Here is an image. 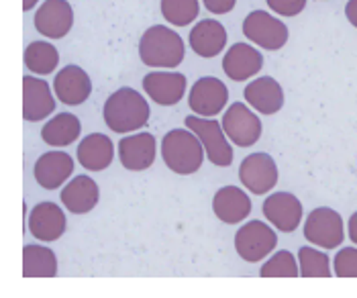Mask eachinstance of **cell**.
Wrapping results in <instances>:
<instances>
[{
	"mask_svg": "<svg viewBox=\"0 0 357 298\" xmlns=\"http://www.w3.org/2000/svg\"><path fill=\"white\" fill-rule=\"evenodd\" d=\"M102 117H105V123L110 127V131L125 135V133H133L141 127H145L151 117V109L147 100L143 98V94H139L137 90L119 88L107 98Z\"/></svg>",
	"mask_w": 357,
	"mask_h": 298,
	"instance_id": "1",
	"label": "cell"
},
{
	"mask_svg": "<svg viewBox=\"0 0 357 298\" xmlns=\"http://www.w3.org/2000/svg\"><path fill=\"white\" fill-rule=\"evenodd\" d=\"M204 145L190 129L167 131L162 139V160L178 176H192L204 162Z\"/></svg>",
	"mask_w": 357,
	"mask_h": 298,
	"instance_id": "2",
	"label": "cell"
},
{
	"mask_svg": "<svg viewBox=\"0 0 357 298\" xmlns=\"http://www.w3.org/2000/svg\"><path fill=\"white\" fill-rule=\"evenodd\" d=\"M182 37L164 25L149 27L139 41V57L149 68H176L184 61Z\"/></svg>",
	"mask_w": 357,
	"mask_h": 298,
	"instance_id": "3",
	"label": "cell"
},
{
	"mask_svg": "<svg viewBox=\"0 0 357 298\" xmlns=\"http://www.w3.org/2000/svg\"><path fill=\"white\" fill-rule=\"evenodd\" d=\"M184 125L202 141L208 162L219 165V167H229L233 163V147L222 129V123L215 121L213 117H200V114L192 117L190 114L184 119Z\"/></svg>",
	"mask_w": 357,
	"mask_h": 298,
	"instance_id": "4",
	"label": "cell"
},
{
	"mask_svg": "<svg viewBox=\"0 0 357 298\" xmlns=\"http://www.w3.org/2000/svg\"><path fill=\"white\" fill-rule=\"evenodd\" d=\"M304 237L317 247L323 249H335L343 244L345 239V227L341 215L329 209V207H319L310 211L304 223Z\"/></svg>",
	"mask_w": 357,
	"mask_h": 298,
	"instance_id": "5",
	"label": "cell"
},
{
	"mask_svg": "<svg viewBox=\"0 0 357 298\" xmlns=\"http://www.w3.org/2000/svg\"><path fill=\"white\" fill-rule=\"evenodd\" d=\"M275 245H278L275 231L261 221H249L235 235V249L239 258L245 260L248 264H257L264 258H268L275 249Z\"/></svg>",
	"mask_w": 357,
	"mask_h": 298,
	"instance_id": "6",
	"label": "cell"
},
{
	"mask_svg": "<svg viewBox=\"0 0 357 298\" xmlns=\"http://www.w3.org/2000/svg\"><path fill=\"white\" fill-rule=\"evenodd\" d=\"M243 35L264 50L278 52L288 41V27L266 10H253L243 21Z\"/></svg>",
	"mask_w": 357,
	"mask_h": 298,
	"instance_id": "7",
	"label": "cell"
},
{
	"mask_svg": "<svg viewBox=\"0 0 357 298\" xmlns=\"http://www.w3.org/2000/svg\"><path fill=\"white\" fill-rule=\"evenodd\" d=\"M222 129L229 137V141L235 143L237 147H251L253 143L259 141L261 131H264L259 117L241 103H233L225 110Z\"/></svg>",
	"mask_w": 357,
	"mask_h": 298,
	"instance_id": "8",
	"label": "cell"
},
{
	"mask_svg": "<svg viewBox=\"0 0 357 298\" xmlns=\"http://www.w3.org/2000/svg\"><path fill=\"white\" fill-rule=\"evenodd\" d=\"M239 180L253 194H268L278 184V165L268 154H251L239 165Z\"/></svg>",
	"mask_w": 357,
	"mask_h": 298,
	"instance_id": "9",
	"label": "cell"
},
{
	"mask_svg": "<svg viewBox=\"0 0 357 298\" xmlns=\"http://www.w3.org/2000/svg\"><path fill=\"white\" fill-rule=\"evenodd\" d=\"M35 29L47 39H61L74 27V8L68 0H45L35 13Z\"/></svg>",
	"mask_w": 357,
	"mask_h": 298,
	"instance_id": "10",
	"label": "cell"
},
{
	"mask_svg": "<svg viewBox=\"0 0 357 298\" xmlns=\"http://www.w3.org/2000/svg\"><path fill=\"white\" fill-rule=\"evenodd\" d=\"M229 103V90L225 82L213 76L198 78L192 84V90L188 94V105L194 114L200 117H215L220 110H225Z\"/></svg>",
	"mask_w": 357,
	"mask_h": 298,
	"instance_id": "11",
	"label": "cell"
},
{
	"mask_svg": "<svg viewBox=\"0 0 357 298\" xmlns=\"http://www.w3.org/2000/svg\"><path fill=\"white\" fill-rule=\"evenodd\" d=\"M264 215L278 231L294 233L303 223V202L290 192H274L264 202Z\"/></svg>",
	"mask_w": 357,
	"mask_h": 298,
	"instance_id": "12",
	"label": "cell"
},
{
	"mask_svg": "<svg viewBox=\"0 0 357 298\" xmlns=\"http://www.w3.org/2000/svg\"><path fill=\"white\" fill-rule=\"evenodd\" d=\"M158 156V141L151 133H135L119 141V160L129 172L151 167Z\"/></svg>",
	"mask_w": 357,
	"mask_h": 298,
	"instance_id": "13",
	"label": "cell"
},
{
	"mask_svg": "<svg viewBox=\"0 0 357 298\" xmlns=\"http://www.w3.org/2000/svg\"><path fill=\"white\" fill-rule=\"evenodd\" d=\"M143 90L160 107H174L186 94V76L178 72H149L143 78Z\"/></svg>",
	"mask_w": 357,
	"mask_h": 298,
	"instance_id": "14",
	"label": "cell"
},
{
	"mask_svg": "<svg viewBox=\"0 0 357 298\" xmlns=\"http://www.w3.org/2000/svg\"><path fill=\"white\" fill-rule=\"evenodd\" d=\"M54 92L63 105L78 107V105H82L90 98L92 80L80 66H66L55 76Z\"/></svg>",
	"mask_w": 357,
	"mask_h": 298,
	"instance_id": "15",
	"label": "cell"
},
{
	"mask_svg": "<svg viewBox=\"0 0 357 298\" xmlns=\"http://www.w3.org/2000/svg\"><path fill=\"white\" fill-rule=\"evenodd\" d=\"M261 68H264V55L257 52V47L248 43L231 45L222 57V72L227 74V78L235 82H243L257 76Z\"/></svg>",
	"mask_w": 357,
	"mask_h": 298,
	"instance_id": "16",
	"label": "cell"
},
{
	"mask_svg": "<svg viewBox=\"0 0 357 298\" xmlns=\"http://www.w3.org/2000/svg\"><path fill=\"white\" fill-rule=\"evenodd\" d=\"M66 215L55 202H39L29 215V231L37 241H57L66 233Z\"/></svg>",
	"mask_w": 357,
	"mask_h": 298,
	"instance_id": "17",
	"label": "cell"
},
{
	"mask_svg": "<svg viewBox=\"0 0 357 298\" xmlns=\"http://www.w3.org/2000/svg\"><path fill=\"white\" fill-rule=\"evenodd\" d=\"M33 174L41 188H61V184L74 174V160L63 151H47L35 162Z\"/></svg>",
	"mask_w": 357,
	"mask_h": 298,
	"instance_id": "18",
	"label": "cell"
},
{
	"mask_svg": "<svg viewBox=\"0 0 357 298\" xmlns=\"http://www.w3.org/2000/svg\"><path fill=\"white\" fill-rule=\"evenodd\" d=\"M55 110V98L50 84L41 78H23V119L29 123L43 121Z\"/></svg>",
	"mask_w": 357,
	"mask_h": 298,
	"instance_id": "19",
	"label": "cell"
},
{
	"mask_svg": "<svg viewBox=\"0 0 357 298\" xmlns=\"http://www.w3.org/2000/svg\"><path fill=\"white\" fill-rule=\"evenodd\" d=\"M61 204L74 213V215H86L92 209H96L98 200H100V188L94 182V178L90 176H76L72 178L61 192Z\"/></svg>",
	"mask_w": 357,
	"mask_h": 298,
	"instance_id": "20",
	"label": "cell"
},
{
	"mask_svg": "<svg viewBox=\"0 0 357 298\" xmlns=\"http://www.w3.org/2000/svg\"><path fill=\"white\" fill-rule=\"evenodd\" d=\"M243 96L249 107L261 114H275L284 107V90L280 82L274 80L272 76H264V78H255L253 82H249Z\"/></svg>",
	"mask_w": 357,
	"mask_h": 298,
	"instance_id": "21",
	"label": "cell"
},
{
	"mask_svg": "<svg viewBox=\"0 0 357 298\" xmlns=\"http://www.w3.org/2000/svg\"><path fill=\"white\" fill-rule=\"evenodd\" d=\"M213 211L225 225H239L251 213V200L241 188L225 186L213 198Z\"/></svg>",
	"mask_w": 357,
	"mask_h": 298,
	"instance_id": "22",
	"label": "cell"
},
{
	"mask_svg": "<svg viewBox=\"0 0 357 298\" xmlns=\"http://www.w3.org/2000/svg\"><path fill=\"white\" fill-rule=\"evenodd\" d=\"M190 47L196 55L211 59L225 50L227 45V29L215 19H204L190 31Z\"/></svg>",
	"mask_w": 357,
	"mask_h": 298,
	"instance_id": "23",
	"label": "cell"
},
{
	"mask_svg": "<svg viewBox=\"0 0 357 298\" xmlns=\"http://www.w3.org/2000/svg\"><path fill=\"white\" fill-rule=\"evenodd\" d=\"M114 158V145L105 133H92L84 137L78 145V163L88 172L107 170Z\"/></svg>",
	"mask_w": 357,
	"mask_h": 298,
	"instance_id": "24",
	"label": "cell"
},
{
	"mask_svg": "<svg viewBox=\"0 0 357 298\" xmlns=\"http://www.w3.org/2000/svg\"><path fill=\"white\" fill-rule=\"evenodd\" d=\"M80 133H82L80 119L72 112H61L45 123V127L41 129V139L52 147H68L78 141Z\"/></svg>",
	"mask_w": 357,
	"mask_h": 298,
	"instance_id": "25",
	"label": "cell"
},
{
	"mask_svg": "<svg viewBox=\"0 0 357 298\" xmlns=\"http://www.w3.org/2000/svg\"><path fill=\"white\" fill-rule=\"evenodd\" d=\"M23 276L25 278L57 276V258L54 251L45 245H25L23 247Z\"/></svg>",
	"mask_w": 357,
	"mask_h": 298,
	"instance_id": "26",
	"label": "cell"
},
{
	"mask_svg": "<svg viewBox=\"0 0 357 298\" xmlns=\"http://www.w3.org/2000/svg\"><path fill=\"white\" fill-rule=\"evenodd\" d=\"M59 64V54L52 43L47 41H33L25 50V66L29 72L37 76L52 74Z\"/></svg>",
	"mask_w": 357,
	"mask_h": 298,
	"instance_id": "27",
	"label": "cell"
},
{
	"mask_svg": "<svg viewBox=\"0 0 357 298\" xmlns=\"http://www.w3.org/2000/svg\"><path fill=\"white\" fill-rule=\"evenodd\" d=\"M160 8L165 21L174 27H188L200 13L198 0H162Z\"/></svg>",
	"mask_w": 357,
	"mask_h": 298,
	"instance_id": "28",
	"label": "cell"
},
{
	"mask_svg": "<svg viewBox=\"0 0 357 298\" xmlns=\"http://www.w3.org/2000/svg\"><path fill=\"white\" fill-rule=\"evenodd\" d=\"M298 266H301V276L304 278H329L333 276L329 255L314 247H301Z\"/></svg>",
	"mask_w": 357,
	"mask_h": 298,
	"instance_id": "29",
	"label": "cell"
},
{
	"mask_svg": "<svg viewBox=\"0 0 357 298\" xmlns=\"http://www.w3.org/2000/svg\"><path fill=\"white\" fill-rule=\"evenodd\" d=\"M261 278H296L301 276V266L296 258L290 251H278L274 253L259 270Z\"/></svg>",
	"mask_w": 357,
	"mask_h": 298,
	"instance_id": "30",
	"label": "cell"
},
{
	"mask_svg": "<svg viewBox=\"0 0 357 298\" xmlns=\"http://www.w3.org/2000/svg\"><path fill=\"white\" fill-rule=\"evenodd\" d=\"M335 276L357 278V247H343L335 255Z\"/></svg>",
	"mask_w": 357,
	"mask_h": 298,
	"instance_id": "31",
	"label": "cell"
},
{
	"mask_svg": "<svg viewBox=\"0 0 357 298\" xmlns=\"http://www.w3.org/2000/svg\"><path fill=\"white\" fill-rule=\"evenodd\" d=\"M268 6L282 17H296L306 8V0H268Z\"/></svg>",
	"mask_w": 357,
	"mask_h": 298,
	"instance_id": "32",
	"label": "cell"
},
{
	"mask_svg": "<svg viewBox=\"0 0 357 298\" xmlns=\"http://www.w3.org/2000/svg\"><path fill=\"white\" fill-rule=\"evenodd\" d=\"M204 6L208 8V13H215V15H227L235 8V2L237 0H202Z\"/></svg>",
	"mask_w": 357,
	"mask_h": 298,
	"instance_id": "33",
	"label": "cell"
},
{
	"mask_svg": "<svg viewBox=\"0 0 357 298\" xmlns=\"http://www.w3.org/2000/svg\"><path fill=\"white\" fill-rule=\"evenodd\" d=\"M345 17H347V21L357 29V0H349V2L345 4Z\"/></svg>",
	"mask_w": 357,
	"mask_h": 298,
	"instance_id": "34",
	"label": "cell"
},
{
	"mask_svg": "<svg viewBox=\"0 0 357 298\" xmlns=\"http://www.w3.org/2000/svg\"><path fill=\"white\" fill-rule=\"evenodd\" d=\"M347 227H349V239L357 245V213H354V215L349 217Z\"/></svg>",
	"mask_w": 357,
	"mask_h": 298,
	"instance_id": "35",
	"label": "cell"
},
{
	"mask_svg": "<svg viewBox=\"0 0 357 298\" xmlns=\"http://www.w3.org/2000/svg\"><path fill=\"white\" fill-rule=\"evenodd\" d=\"M39 0H23V10L25 13H29L31 8H35V4H37Z\"/></svg>",
	"mask_w": 357,
	"mask_h": 298,
	"instance_id": "36",
	"label": "cell"
}]
</instances>
